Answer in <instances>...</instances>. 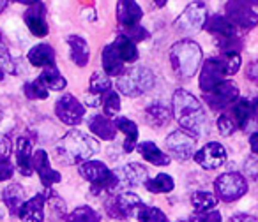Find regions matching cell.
Returning a JSON list of instances; mask_svg holds the SVG:
<instances>
[{"label":"cell","instance_id":"1","mask_svg":"<svg viewBox=\"0 0 258 222\" xmlns=\"http://www.w3.org/2000/svg\"><path fill=\"white\" fill-rule=\"evenodd\" d=\"M172 109L175 120L180 124L182 129H186L187 133L200 136L205 133V126H207V117L202 102L189 93L187 90H175L172 99Z\"/></svg>","mask_w":258,"mask_h":222},{"label":"cell","instance_id":"2","mask_svg":"<svg viewBox=\"0 0 258 222\" xmlns=\"http://www.w3.org/2000/svg\"><path fill=\"white\" fill-rule=\"evenodd\" d=\"M99 152V143L82 131H69L55 148V155L62 164H82Z\"/></svg>","mask_w":258,"mask_h":222},{"label":"cell","instance_id":"3","mask_svg":"<svg viewBox=\"0 0 258 222\" xmlns=\"http://www.w3.org/2000/svg\"><path fill=\"white\" fill-rule=\"evenodd\" d=\"M168 57L175 74L182 79H189L198 72L204 53H202L200 44L191 39H182L170 48Z\"/></svg>","mask_w":258,"mask_h":222},{"label":"cell","instance_id":"4","mask_svg":"<svg viewBox=\"0 0 258 222\" xmlns=\"http://www.w3.org/2000/svg\"><path fill=\"white\" fill-rule=\"evenodd\" d=\"M78 173L82 178L90 182V192L96 196L111 194L117 187H120L118 175L108 169V166L101 161H85L78 164Z\"/></svg>","mask_w":258,"mask_h":222},{"label":"cell","instance_id":"5","mask_svg":"<svg viewBox=\"0 0 258 222\" xmlns=\"http://www.w3.org/2000/svg\"><path fill=\"white\" fill-rule=\"evenodd\" d=\"M156 78L147 67H133L117 76V90L125 97H140L154 86Z\"/></svg>","mask_w":258,"mask_h":222},{"label":"cell","instance_id":"6","mask_svg":"<svg viewBox=\"0 0 258 222\" xmlns=\"http://www.w3.org/2000/svg\"><path fill=\"white\" fill-rule=\"evenodd\" d=\"M205 30L216 37V43L223 53L225 51H237L235 44H239V30L226 16L214 15L207 18Z\"/></svg>","mask_w":258,"mask_h":222},{"label":"cell","instance_id":"7","mask_svg":"<svg viewBox=\"0 0 258 222\" xmlns=\"http://www.w3.org/2000/svg\"><path fill=\"white\" fill-rule=\"evenodd\" d=\"M205 22H207V8L204 2L195 0L180 13L173 27L179 34H197L205 27Z\"/></svg>","mask_w":258,"mask_h":222},{"label":"cell","instance_id":"8","mask_svg":"<svg viewBox=\"0 0 258 222\" xmlns=\"http://www.w3.org/2000/svg\"><path fill=\"white\" fill-rule=\"evenodd\" d=\"M214 189L219 199L237 201L247 192V182L240 173H223L214 180Z\"/></svg>","mask_w":258,"mask_h":222},{"label":"cell","instance_id":"9","mask_svg":"<svg viewBox=\"0 0 258 222\" xmlns=\"http://www.w3.org/2000/svg\"><path fill=\"white\" fill-rule=\"evenodd\" d=\"M165 147L168 150V154L172 157H175L177 161H187V159L195 157V154H197V136L187 133L186 129L173 131L166 138Z\"/></svg>","mask_w":258,"mask_h":222},{"label":"cell","instance_id":"10","mask_svg":"<svg viewBox=\"0 0 258 222\" xmlns=\"http://www.w3.org/2000/svg\"><path fill=\"white\" fill-rule=\"evenodd\" d=\"M142 204V197L133 192H120L115 196H108L104 201V210L111 218H129L131 213H137Z\"/></svg>","mask_w":258,"mask_h":222},{"label":"cell","instance_id":"11","mask_svg":"<svg viewBox=\"0 0 258 222\" xmlns=\"http://www.w3.org/2000/svg\"><path fill=\"white\" fill-rule=\"evenodd\" d=\"M204 99L212 109H225L239 99V86L233 81L225 79L209 92H204Z\"/></svg>","mask_w":258,"mask_h":222},{"label":"cell","instance_id":"12","mask_svg":"<svg viewBox=\"0 0 258 222\" xmlns=\"http://www.w3.org/2000/svg\"><path fill=\"white\" fill-rule=\"evenodd\" d=\"M55 115L66 126H78L85 117V104H82L71 93H66L55 102Z\"/></svg>","mask_w":258,"mask_h":222},{"label":"cell","instance_id":"13","mask_svg":"<svg viewBox=\"0 0 258 222\" xmlns=\"http://www.w3.org/2000/svg\"><path fill=\"white\" fill-rule=\"evenodd\" d=\"M226 18L237 27V29L249 30L256 27L258 15L251 9V4L246 0H230L226 6Z\"/></svg>","mask_w":258,"mask_h":222},{"label":"cell","instance_id":"14","mask_svg":"<svg viewBox=\"0 0 258 222\" xmlns=\"http://www.w3.org/2000/svg\"><path fill=\"white\" fill-rule=\"evenodd\" d=\"M226 67L225 62H223V57L219 58H207L204 62V67H202L200 72V88L202 92H209L211 88H214L218 83L225 81L226 78Z\"/></svg>","mask_w":258,"mask_h":222},{"label":"cell","instance_id":"15","mask_svg":"<svg viewBox=\"0 0 258 222\" xmlns=\"http://www.w3.org/2000/svg\"><path fill=\"white\" fill-rule=\"evenodd\" d=\"M195 161L204 169H218L226 162V150L221 143L211 141L195 154Z\"/></svg>","mask_w":258,"mask_h":222},{"label":"cell","instance_id":"16","mask_svg":"<svg viewBox=\"0 0 258 222\" xmlns=\"http://www.w3.org/2000/svg\"><path fill=\"white\" fill-rule=\"evenodd\" d=\"M32 166H34V171H37V175H39L41 183L44 185V189L55 185V183H58L62 180L60 173L51 168V162H50V157H48L46 150L34 152Z\"/></svg>","mask_w":258,"mask_h":222},{"label":"cell","instance_id":"17","mask_svg":"<svg viewBox=\"0 0 258 222\" xmlns=\"http://www.w3.org/2000/svg\"><path fill=\"white\" fill-rule=\"evenodd\" d=\"M44 15H46V9L41 2H36V4L29 6V9L23 15V20H25L29 30L34 34L36 37H46L50 29H48V23L44 20Z\"/></svg>","mask_w":258,"mask_h":222},{"label":"cell","instance_id":"18","mask_svg":"<svg viewBox=\"0 0 258 222\" xmlns=\"http://www.w3.org/2000/svg\"><path fill=\"white\" fill-rule=\"evenodd\" d=\"M118 180H120V185L127 187H138L145 185V182L149 180V171L144 164H138V162H131V164L122 166L117 171Z\"/></svg>","mask_w":258,"mask_h":222},{"label":"cell","instance_id":"19","mask_svg":"<svg viewBox=\"0 0 258 222\" xmlns=\"http://www.w3.org/2000/svg\"><path fill=\"white\" fill-rule=\"evenodd\" d=\"M15 155H16V166L23 176H30L34 171L32 166V141L27 136H22L15 143Z\"/></svg>","mask_w":258,"mask_h":222},{"label":"cell","instance_id":"20","mask_svg":"<svg viewBox=\"0 0 258 222\" xmlns=\"http://www.w3.org/2000/svg\"><path fill=\"white\" fill-rule=\"evenodd\" d=\"M46 197H48V190L39 192L32 197V199H27L23 203L22 210H20L18 217L22 220H29V222H41L44 220V204H46Z\"/></svg>","mask_w":258,"mask_h":222},{"label":"cell","instance_id":"21","mask_svg":"<svg viewBox=\"0 0 258 222\" xmlns=\"http://www.w3.org/2000/svg\"><path fill=\"white\" fill-rule=\"evenodd\" d=\"M142 16H144V11H142V8L135 0H118L117 22H118V25H120V29L138 25Z\"/></svg>","mask_w":258,"mask_h":222},{"label":"cell","instance_id":"22","mask_svg":"<svg viewBox=\"0 0 258 222\" xmlns=\"http://www.w3.org/2000/svg\"><path fill=\"white\" fill-rule=\"evenodd\" d=\"M89 129L90 133L104 141H113L118 131L117 126H115V120L108 119L106 115H94L89 120Z\"/></svg>","mask_w":258,"mask_h":222},{"label":"cell","instance_id":"23","mask_svg":"<svg viewBox=\"0 0 258 222\" xmlns=\"http://www.w3.org/2000/svg\"><path fill=\"white\" fill-rule=\"evenodd\" d=\"M173 115V109H170V106H166L165 102H154L145 109V122L151 127H165L170 124Z\"/></svg>","mask_w":258,"mask_h":222},{"label":"cell","instance_id":"24","mask_svg":"<svg viewBox=\"0 0 258 222\" xmlns=\"http://www.w3.org/2000/svg\"><path fill=\"white\" fill-rule=\"evenodd\" d=\"M29 62L34 65V67H41V69H46V67H55V50L50 46V44H37L34 46L32 50L29 51L27 55Z\"/></svg>","mask_w":258,"mask_h":222},{"label":"cell","instance_id":"25","mask_svg":"<svg viewBox=\"0 0 258 222\" xmlns=\"http://www.w3.org/2000/svg\"><path fill=\"white\" fill-rule=\"evenodd\" d=\"M124 58L120 57L115 43L106 44L103 50V69L108 76H120L124 72Z\"/></svg>","mask_w":258,"mask_h":222},{"label":"cell","instance_id":"26","mask_svg":"<svg viewBox=\"0 0 258 222\" xmlns=\"http://www.w3.org/2000/svg\"><path fill=\"white\" fill-rule=\"evenodd\" d=\"M2 199H4L6 206L9 208V211L13 215H20V210H22L23 203L27 201V192L20 183H11L2 192Z\"/></svg>","mask_w":258,"mask_h":222},{"label":"cell","instance_id":"27","mask_svg":"<svg viewBox=\"0 0 258 222\" xmlns=\"http://www.w3.org/2000/svg\"><path fill=\"white\" fill-rule=\"evenodd\" d=\"M68 44H69V57H71V60L78 67H85L90 58V50L87 41L80 36H69Z\"/></svg>","mask_w":258,"mask_h":222},{"label":"cell","instance_id":"28","mask_svg":"<svg viewBox=\"0 0 258 222\" xmlns=\"http://www.w3.org/2000/svg\"><path fill=\"white\" fill-rule=\"evenodd\" d=\"M137 150H138V154L145 159V161L151 162V164H154V166H168L170 164L168 155H166L165 152L159 150L158 145L152 143V141H144V143H138Z\"/></svg>","mask_w":258,"mask_h":222},{"label":"cell","instance_id":"29","mask_svg":"<svg viewBox=\"0 0 258 222\" xmlns=\"http://www.w3.org/2000/svg\"><path fill=\"white\" fill-rule=\"evenodd\" d=\"M115 126L120 133H124L125 141H124V150L133 152L138 145V126L133 120L125 119V117H117L115 119Z\"/></svg>","mask_w":258,"mask_h":222},{"label":"cell","instance_id":"30","mask_svg":"<svg viewBox=\"0 0 258 222\" xmlns=\"http://www.w3.org/2000/svg\"><path fill=\"white\" fill-rule=\"evenodd\" d=\"M232 119L235 120L237 127L239 129H244L249 122L251 115H253V107H251V102L247 99H237L235 102L232 104V111H230Z\"/></svg>","mask_w":258,"mask_h":222},{"label":"cell","instance_id":"31","mask_svg":"<svg viewBox=\"0 0 258 222\" xmlns=\"http://www.w3.org/2000/svg\"><path fill=\"white\" fill-rule=\"evenodd\" d=\"M113 43H115V46H117L120 57L124 58V62H129V64L137 62L138 48H137V43H135L133 39H129L125 34H118L117 39H115Z\"/></svg>","mask_w":258,"mask_h":222},{"label":"cell","instance_id":"32","mask_svg":"<svg viewBox=\"0 0 258 222\" xmlns=\"http://www.w3.org/2000/svg\"><path fill=\"white\" fill-rule=\"evenodd\" d=\"M173 187H175V182L170 175L166 173H159L158 176H154L152 180H147L145 182V189L152 194H166L172 192Z\"/></svg>","mask_w":258,"mask_h":222},{"label":"cell","instance_id":"33","mask_svg":"<svg viewBox=\"0 0 258 222\" xmlns=\"http://www.w3.org/2000/svg\"><path fill=\"white\" fill-rule=\"evenodd\" d=\"M23 93H25L27 99H30V100H41L50 95V88L44 85L43 79L37 78V79H34V81L23 85Z\"/></svg>","mask_w":258,"mask_h":222},{"label":"cell","instance_id":"34","mask_svg":"<svg viewBox=\"0 0 258 222\" xmlns=\"http://www.w3.org/2000/svg\"><path fill=\"white\" fill-rule=\"evenodd\" d=\"M39 78L43 79L44 85H46L48 88H50V90H57V92H58V90H64L66 85H68L66 78L57 71V67L43 69V74H41Z\"/></svg>","mask_w":258,"mask_h":222},{"label":"cell","instance_id":"35","mask_svg":"<svg viewBox=\"0 0 258 222\" xmlns=\"http://www.w3.org/2000/svg\"><path fill=\"white\" fill-rule=\"evenodd\" d=\"M191 204L197 210V213H202V211L214 210L216 204H218V199L211 192H195L191 196Z\"/></svg>","mask_w":258,"mask_h":222},{"label":"cell","instance_id":"36","mask_svg":"<svg viewBox=\"0 0 258 222\" xmlns=\"http://www.w3.org/2000/svg\"><path fill=\"white\" fill-rule=\"evenodd\" d=\"M103 111L108 119H117L120 111V97L115 90H108L103 95Z\"/></svg>","mask_w":258,"mask_h":222},{"label":"cell","instance_id":"37","mask_svg":"<svg viewBox=\"0 0 258 222\" xmlns=\"http://www.w3.org/2000/svg\"><path fill=\"white\" fill-rule=\"evenodd\" d=\"M137 218L142 222H166V215L163 213L159 208H154V206H147V204L142 203L137 210Z\"/></svg>","mask_w":258,"mask_h":222},{"label":"cell","instance_id":"38","mask_svg":"<svg viewBox=\"0 0 258 222\" xmlns=\"http://www.w3.org/2000/svg\"><path fill=\"white\" fill-rule=\"evenodd\" d=\"M89 90L94 93H99V95H104L108 90H111L110 76H108L106 72L96 71L92 76H90V88Z\"/></svg>","mask_w":258,"mask_h":222},{"label":"cell","instance_id":"39","mask_svg":"<svg viewBox=\"0 0 258 222\" xmlns=\"http://www.w3.org/2000/svg\"><path fill=\"white\" fill-rule=\"evenodd\" d=\"M48 197H46V204L48 208H50L51 211H53V217L55 218H68V211H66V203L64 199H62L58 194H55L53 190H50V187H48Z\"/></svg>","mask_w":258,"mask_h":222},{"label":"cell","instance_id":"40","mask_svg":"<svg viewBox=\"0 0 258 222\" xmlns=\"http://www.w3.org/2000/svg\"><path fill=\"white\" fill-rule=\"evenodd\" d=\"M99 218V213H96L90 206H80L75 211H71V215H68V220L73 222H96Z\"/></svg>","mask_w":258,"mask_h":222},{"label":"cell","instance_id":"41","mask_svg":"<svg viewBox=\"0 0 258 222\" xmlns=\"http://www.w3.org/2000/svg\"><path fill=\"white\" fill-rule=\"evenodd\" d=\"M239 129L235 124V120L232 119V115L230 113H223V115H219L218 119V131L221 136H232L235 131Z\"/></svg>","mask_w":258,"mask_h":222},{"label":"cell","instance_id":"42","mask_svg":"<svg viewBox=\"0 0 258 222\" xmlns=\"http://www.w3.org/2000/svg\"><path fill=\"white\" fill-rule=\"evenodd\" d=\"M223 62H225L226 74L233 76L240 69V55H239V51H225V53H223Z\"/></svg>","mask_w":258,"mask_h":222},{"label":"cell","instance_id":"43","mask_svg":"<svg viewBox=\"0 0 258 222\" xmlns=\"http://www.w3.org/2000/svg\"><path fill=\"white\" fill-rule=\"evenodd\" d=\"M122 34H125V36H127L129 39H133L135 43H142V41L149 39V32L144 29V27H140V23H138V25H133V27H124V29H122Z\"/></svg>","mask_w":258,"mask_h":222},{"label":"cell","instance_id":"44","mask_svg":"<svg viewBox=\"0 0 258 222\" xmlns=\"http://www.w3.org/2000/svg\"><path fill=\"white\" fill-rule=\"evenodd\" d=\"M13 173H15V166H13L11 159L8 155H0V182L13 178Z\"/></svg>","mask_w":258,"mask_h":222},{"label":"cell","instance_id":"45","mask_svg":"<svg viewBox=\"0 0 258 222\" xmlns=\"http://www.w3.org/2000/svg\"><path fill=\"white\" fill-rule=\"evenodd\" d=\"M204 215H197V217H193L191 220H205V222H219L221 220V215H219V211L216 210H207V211H202Z\"/></svg>","mask_w":258,"mask_h":222},{"label":"cell","instance_id":"46","mask_svg":"<svg viewBox=\"0 0 258 222\" xmlns=\"http://www.w3.org/2000/svg\"><path fill=\"white\" fill-rule=\"evenodd\" d=\"M83 104H87V106H92V107H97L99 104H103V95H99V93H94V92H87L85 95H83Z\"/></svg>","mask_w":258,"mask_h":222},{"label":"cell","instance_id":"47","mask_svg":"<svg viewBox=\"0 0 258 222\" xmlns=\"http://www.w3.org/2000/svg\"><path fill=\"white\" fill-rule=\"evenodd\" d=\"M11 152V143L6 136H0V155H9Z\"/></svg>","mask_w":258,"mask_h":222},{"label":"cell","instance_id":"48","mask_svg":"<svg viewBox=\"0 0 258 222\" xmlns=\"http://www.w3.org/2000/svg\"><path fill=\"white\" fill-rule=\"evenodd\" d=\"M249 147H251V152L258 155V131L249 136Z\"/></svg>","mask_w":258,"mask_h":222},{"label":"cell","instance_id":"49","mask_svg":"<svg viewBox=\"0 0 258 222\" xmlns=\"http://www.w3.org/2000/svg\"><path fill=\"white\" fill-rule=\"evenodd\" d=\"M230 220H233V222H237V220H249V222H256L258 218L254 217V215H244V213H239V215H233Z\"/></svg>","mask_w":258,"mask_h":222},{"label":"cell","instance_id":"50","mask_svg":"<svg viewBox=\"0 0 258 222\" xmlns=\"http://www.w3.org/2000/svg\"><path fill=\"white\" fill-rule=\"evenodd\" d=\"M83 15H87L85 18L89 20V22H96V11H94V9H85Z\"/></svg>","mask_w":258,"mask_h":222},{"label":"cell","instance_id":"51","mask_svg":"<svg viewBox=\"0 0 258 222\" xmlns=\"http://www.w3.org/2000/svg\"><path fill=\"white\" fill-rule=\"evenodd\" d=\"M13 2H18V4H23V6H32L36 2H41V0H13Z\"/></svg>","mask_w":258,"mask_h":222},{"label":"cell","instance_id":"52","mask_svg":"<svg viewBox=\"0 0 258 222\" xmlns=\"http://www.w3.org/2000/svg\"><path fill=\"white\" fill-rule=\"evenodd\" d=\"M166 2H168V0H154V6L156 8H165Z\"/></svg>","mask_w":258,"mask_h":222},{"label":"cell","instance_id":"53","mask_svg":"<svg viewBox=\"0 0 258 222\" xmlns=\"http://www.w3.org/2000/svg\"><path fill=\"white\" fill-rule=\"evenodd\" d=\"M6 6H8V0H0V13L4 11V9H6Z\"/></svg>","mask_w":258,"mask_h":222},{"label":"cell","instance_id":"54","mask_svg":"<svg viewBox=\"0 0 258 222\" xmlns=\"http://www.w3.org/2000/svg\"><path fill=\"white\" fill-rule=\"evenodd\" d=\"M4 74H6L4 67H2V65H0V79H4Z\"/></svg>","mask_w":258,"mask_h":222},{"label":"cell","instance_id":"55","mask_svg":"<svg viewBox=\"0 0 258 222\" xmlns=\"http://www.w3.org/2000/svg\"><path fill=\"white\" fill-rule=\"evenodd\" d=\"M246 2H247V4H251V6H253V4H258V0H246Z\"/></svg>","mask_w":258,"mask_h":222},{"label":"cell","instance_id":"56","mask_svg":"<svg viewBox=\"0 0 258 222\" xmlns=\"http://www.w3.org/2000/svg\"><path fill=\"white\" fill-rule=\"evenodd\" d=\"M0 122H2V109H0Z\"/></svg>","mask_w":258,"mask_h":222}]
</instances>
